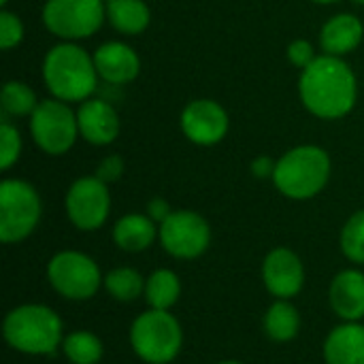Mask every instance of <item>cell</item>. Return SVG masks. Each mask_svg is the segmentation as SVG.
<instances>
[{
    "mask_svg": "<svg viewBox=\"0 0 364 364\" xmlns=\"http://www.w3.org/2000/svg\"><path fill=\"white\" fill-rule=\"evenodd\" d=\"M23 34H26V28H23L21 17L9 9H2L0 11V49L2 51L15 49L23 41Z\"/></svg>",
    "mask_w": 364,
    "mask_h": 364,
    "instance_id": "83f0119b",
    "label": "cell"
},
{
    "mask_svg": "<svg viewBox=\"0 0 364 364\" xmlns=\"http://www.w3.org/2000/svg\"><path fill=\"white\" fill-rule=\"evenodd\" d=\"M41 100L36 98L34 90L17 79H11L2 85L0 92V107L4 117H30Z\"/></svg>",
    "mask_w": 364,
    "mask_h": 364,
    "instance_id": "603a6c76",
    "label": "cell"
},
{
    "mask_svg": "<svg viewBox=\"0 0 364 364\" xmlns=\"http://www.w3.org/2000/svg\"><path fill=\"white\" fill-rule=\"evenodd\" d=\"M41 75L51 98L68 105L92 98L100 81L94 55L81 45L66 41H60L45 53Z\"/></svg>",
    "mask_w": 364,
    "mask_h": 364,
    "instance_id": "7a4b0ae2",
    "label": "cell"
},
{
    "mask_svg": "<svg viewBox=\"0 0 364 364\" xmlns=\"http://www.w3.org/2000/svg\"><path fill=\"white\" fill-rule=\"evenodd\" d=\"M105 290L119 303H132L141 294H145V279L139 271L130 267H119L107 273Z\"/></svg>",
    "mask_w": 364,
    "mask_h": 364,
    "instance_id": "d4e9b609",
    "label": "cell"
},
{
    "mask_svg": "<svg viewBox=\"0 0 364 364\" xmlns=\"http://www.w3.org/2000/svg\"><path fill=\"white\" fill-rule=\"evenodd\" d=\"M311 2H316V4H335L339 0H311Z\"/></svg>",
    "mask_w": 364,
    "mask_h": 364,
    "instance_id": "d6a6232c",
    "label": "cell"
},
{
    "mask_svg": "<svg viewBox=\"0 0 364 364\" xmlns=\"http://www.w3.org/2000/svg\"><path fill=\"white\" fill-rule=\"evenodd\" d=\"M286 58L292 66L303 70L318 58V53H316V47L307 38H294L286 49Z\"/></svg>",
    "mask_w": 364,
    "mask_h": 364,
    "instance_id": "f1b7e54d",
    "label": "cell"
},
{
    "mask_svg": "<svg viewBox=\"0 0 364 364\" xmlns=\"http://www.w3.org/2000/svg\"><path fill=\"white\" fill-rule=\"evenodd\" d=\"M107 21L126 36L143 34L151 23V9L145 0H107Z\"/></svg>",
    "mask_w": 364,
    "mask_h": 364,
    "instance_id": "ffe728a7",
    "label": "cell"
},
{
    "mask_svg": "<svg viewBox=\"0 0 364 364\" xmlns=\"http://www.w3.org/2000/svg\"><path fill=\"white\" fill-rule=\"evenodd\" d=\"M275 162H277V160H273V158H269V156H258L256 160H252L250 171H252V175L258 177V179H273Z\"/></svg>",
    "mask_w": 364,
    "mask_h": 364,
    "instance_id": "1f68e13d",
    "label": "cell"
},
{
    "mask_svg": "<svg viewBox=\"0 0 364 364\" xmlns=\"http://www.w3.org/2000/svg\"><path fill=\"white\" fill-rule=\"evenodd\" d=\"M331 171L333 162L324 147L296 145L275 162L273 183L290 200H309L328 186Z\"/></svg>",
    "mask_w": 364,
    "mask_h": 364,
    "instance_id": "3957f363",
    "label": "cell"
},
{
    "mask_svg": "<svg viewBox=\"0 0 364 364\" xmlns=\"http://www.w3.org/2000/svg\"><path fill=\"white\" fill-rule=\"evenodd\" d=\"M220 364H243V363H239V360H224V363H220Z\"/></svg>",
    "mask_w": 364,
    "mask_h": 364,
    "instance_id": "836d02e7",
    "label": "cell"
},
{
    "mask_svg": "<svg viewBox=\"0 0 364 364\" xmlns=\"http://www.w3.org/2000/svg\"><path fill=\"white\" fill-rule=\"evenodd\" d=\"M105 2H107V0H105Z\"/></svg>",
    "mask_w": 364,
    "mask_h": 364,
    "instance_id": "8d00e7d4",
    "label": "cell"
},
{
    "mask_svg": "<svg viewBox=\"0 0 364 364\" xmlns=\"http://www.w3.org/2000/svg\"><path fill=\"white\" fill-rule=\"evenodd\" d=\"M30 136L47 156H64L79 139L77 111L58 98H45L28 117Z\"/></svg>",
    "mask_w": 364,
    "mask_h": 364,
    "instance_id": "52a82bcc",
    "label": "cell"
},
{
    "mask_svg": "<svg viewBox=\"0 0 364 364\" xmlns=\"http://www.w3.org/2000/svg\"><path fill=\"white\" fill-rule=\"evenodd\" d=\"M299 98L314 117L341 119L354 111L358 100L356 73L343 58L322 53L301 70Z\"/></svg>",
    "mask_w": 364,
    "mask_h": 364,
    "instance_id": "6da1fadb",
    "label": "cell"
},
{
    "mask_svg": "<svg viewBox=\"0 0 364 364\" xmlns=\"http://www.w3.org/2000/svg\"><path fill=\"white\" fill-rule=\"evenodd\" d=\"M130 346L143 363H173L183 346L181 324L171 311L147 309L130 326Z\"/></svg>",
    "mask_w": 364,
    "mask_h": 364,
    "instance_id": "5b68a950",
    "label": "cell"
},
{
    "mask_svg": "<svg viewBox=\"0 0 364 364\" xmlns=\"http://www.w3.org/2000/svg\"><path fill=\"white\" fill-rule=\"evenodd\" d=\"M326 364H364V326L343 322L335 326L324 341Z\"/></svg>",
    "mask_w": 364,
    "mask_h": 364,
    "instance_id": "ac0fdd59",
    "label": "cell"
},
{
    "mask_svg": "<svg viewBox=\"0 0 364 364\" xmlns=\"http://www.w3.org/2000/svg\"><path fill=\"white\" fill-rule=\"evenodd\" d=\"M341 252L350 262L364 264V209L350 215L346 222L341 230Z\"/></svg>",
    "mask_w": 364,
    "mask_h": 364,
    "instance_id": "484cf974",
    "label": "cell"
},
{
    "mask_svg": "<svg viewBox=\"0 0 364 364\" xmlns=\"http://www.w3.org/2000/svg\"><path fill=\"white\" fill-rule=\"evenodd\" d=\"M0 4H2V9H6V4H9V0H0Z\"/></svg>",
    "mask_w": 364,
    "mask_h": 364,
    "instance_id": "e575fe53",
    "label": "cell"
},
{
    "mask_svg": "<svg viewBox=\"0 0 364 364\" xmlns=\"http://www.w3.org/2000/svg\"><path fill=\"white\" fill-rule=\"evenodd\" d=\"M352 2H356V4H360V6H364V0H352Z\"/></svg>",
    "mask_w": 364,
    "mask_h": 364,
    "instance_id": "d590c367",
    "label": "cell"
},
{
    "mask_svg": "<svg viewBox=\"0 0 364 364\" xmlns=\"http://www.w3.org/2000/svg\"><path fill=\"white\" fill-rule=\"evenodd\" d=\"M171 213H173V209H171L168 200H164V198H160V196H156V198H151V200L147 203V215H149L158 226H160Z\"/></svg>",
    "mask_w": 364,
    "mask_h": 364,
    "instance_id": "4dcf8cb0",
    "label": "cell"
},
{
    "mask_svg": "<svg viewBox=\"0 0 364 364\" xmlns=\"http://www.w3.org/2000/svg\"><path fill=\"white\" fill-rule=\"evenodd\" d=\"M43 215V203L36 188L17 177L0 181V241L19 243L28 239Z\"/></svg>",
    "mask_w": 364,
    "mask_h": 364,
    "instance_id": "8992f818",
    "label": "cell"
},
{
    "mask_svg": "<svg viewBox=\"0 0 364 364\" xmlns=\"http://www.w3.org/2000/svg\"><path fill=\"white\" fill-rule=\"evenodd\" d=\"M262 282L275 299H292L305 286V267L290 247H275L262 262Z\"/></svg>",
    "mask_w": 364,
    "mask_h": 364,
    "instance_id": "4fadbf2b",
    "label": "cell"
},
{
    "mask_svg": "<svg viewBox=\"0 0 364 364\" xmlns=\"http://www.w3.org/2000/svg\"><path fill=\"white\" fill-rule=\"evenodd\" d=\"M51 288L68 301H87L105 284L98 264L83 252H58L47 264Z\"/></svg>",
    "mask_w": 364,
    "mask_h": 364,
    "instance_id": "9c48e42d",
    "label": "cell"
},
{
    "mask_svg": "<svg viewBox=\"0 0 364 364\" xmlns=\"http://www.w3.org/2000/svg\"><path fill=\"white\" fill-rule=\"evenodd\" d=\"M331 307L343 322H360L364 318V273L346 269L331 284Z\"/></svg>",
    "mask_w": 364,
    "mask_h": 364,
    "instance_id": "2e32d148",
    "label": "cell"
},
{
    "mask_svg": "<svg viewBox=\"0 0 364 364\" xmlns=\"http://www.w3.org/2000/svg\"><path fill=\"white\" fill-rule=\"evenodd\" d=\"M4 341L28 356H49L62 346V320L47 305H19L2 322Z\"/></svg>",
    "mask_w": 364,
    "mask_h": 364,
    "instance_id": "277c9868",
    "label": "cell"
},
{
    "mask_svg": "<svg viewBox=\"0 0 364 364\" xmlns=\"http://www.w3.org/2000/svg\"><path fill=\"white\" fill-rule=\"evenodd\" d=\"M92 55L98 77L109 85H128L141 73L139 53L124 41H107Z\"/></svg>",
    "mask_w": 364,
    "mask_h": 364,
    "instance_id": "9a60e30c",
    "label": "cell"
},
{
    "mask_svg": "<svg viewBox=\"0 0 364 364\" xmlns=\"http://www.w3.org/2000/svg\"><path fill=\"white\" fill-rule=\"evenodd\" d=\"M98 179H102L105 183H113V181H117L122 175H124V160H122V156H117V154H111V156H107V158H102L100 162H98V166H96V173H94Z\"/></svg>",
    "mask_w": 364,
    "mask_h": 364,
    "instance_id": "f546056e",
    "label": "cell"
},
{
    "mask_svg": "<svg viewBox=\"0 0 364 364\" xmlns=\"http://www.w3.org/2000/svg\"><path fill=\"white\" fill-rule=\"evenodd\" d=\"M41 19L55 38L79 43L102 28L107 9L105 0H45Z\"/></svg>",
    "mask_w": 364,
    "mask_h": 364,
    "instance_id": "ba28073f",
    "label": "cell"
},
{
    "mask_svg": "<svg viewBox=\"0 0 364 364\" xmlns=\"http://www.w3.org/2000/svg\"><path fill=\"white\" fill-rule=\"evenodd\" d=\"M158 239L166 254L177 260H194L209 250L211 228L209 222L190 209L173 211L160 226Z\"/></svg>",
    "mask_w": 364,
    "mask_h": 364,
    "instance_id": "30bf717a",
    "label": "cell"
},
{
    "mask_svg": "<svg viewBox=\"0 0 364 364\" xmlns=\"http://www.w3.org/2000/svg\"><path fill=\"white\" fill-rule=\"evenodd\" d=\"M301 331V316L299 309L290 301H275L264 314V333L269 339L277 343L292 341Z\"/></svg>",
    "mask_w": 364,
    "mask_h": 364,
    "instance_id": "7402d4cb",
    "label": "cell"
},
{
    "mask_svg": "<svg viewBox=\"0 0 364 364\" xmlns=\"http://www.w3.org/2000/svg\"><path fill=\"white\" fill-rule=\"evenodd\" d=\"M62 352L73 364H98L102 360V341L90 331H75L62 341Z\"/></svg>",
    "mask_w": 364,
    "mask_h": 364,
    "instance_id": "cb8c5ba5",
    "label": "cell"
},
{
    "mask_svg": "<svg viewBox=\"0 0 364 364\" xmlns=\"http://www.w3.org/2000/svg\"><path fill=\"white\" fill-rule=\"evenodd\" d=\"M77 124H79V136L94 147H107L115 143L122 130V119L117 109L111 102L94 96L79 102Z\"/></svg>",
    "mask_w": 364,
    "mask_h": 364,
    "instance_id": "5bb4252c",
    "label": "cell"
},
{
    "mask_svg": "<svg viewBox=\"0 0 364 364\" xmlns=\"http://www.w3.org/2000/svg\"><path fill=\"white\" fill-rule=\"evenodd\" d=\"M181 296V282L175 271L158 269L145 279V301L149 309L171 311Z\"/></svg>",
    "mask_w": 364,
    "mask_h": 364,
    "instance_id": "44dd1931",
    "label": "cell"
},
{
    "mask_svg": "<svg viewBox=\"0 0 364 364\" xmlns=\"http://www.w3.org/2000/svg\"><path fill=\"white\" fill-rule=\"evenodd\" d=\"M111 237L124 252H145L158 239V224L147 213H126L113 224Z\"/></svg>",
    "mask_w": 364,
    "mask_h": 364,
    "instance_id": "d6986e66",
    "label": "cell"
},
{
    "mask_svg": "<svg viewBox=\"0 0 364 364\" xmlns=\"http://www.w3.org/2000/svg\"><path fill=\"white\" fill-rule=\"evenodd\" d=\"M64 209L75 228L83 232L98 230L111 213L109 183H105L96 175L75 179L66 192Z\"/></svg>",
    "mask_w": 364,
    "mask_h": 364,
    "instance_id": "8fae6325",
    "label": "cell"
},
{
    "mask_svg": "<svg viewBox=\"0 0 364 364\" xmlns=\"http://www.w3.org/2000/svg\"><path fill=\"white\" fill-rule=\"evenodd\" d=\"M21 156V134L6 117L0 122V168L9 171Z\"/></svg>",
    "mask_w": 364,
    "mask_h": 364,
    "instance_id": "4316f807",
    "label": "cell"
},
{
    "mask_svg": "<svg viewBox=\"0 0 364 364\" xmlns=\"http://www.w3.org/2000/svg\"><path fill=\"white\" fill-rule=\"evenodd\" d=\"M183 136L198 147H213L222 143L230 128L226 109L211 98H196L188 102L179 115Z\"/></svg>",
    "mask_w": 364,
    "mask_h": 364,
    "instance_id": "7c38bea8",
    "label": "cell"
},
{
    "mask_svg": "<svg viewBox=\"0 0 364 364\" xmlns=\"http://www.w3.org/2000/svg\"><path fill=\"white\" fill-rule=\"evenodd\" d=\"M364 38L363 21L354 13H337L320 30V47L328 55L346 58Z\"/></svg>",
    "mask_w": 364,
    "mask_h": 364,
    "instance_id": "e0dca14e",
    "label": "cell"
}]
</instances>
